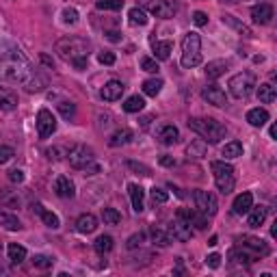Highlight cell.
I'll return each mask as SVG.
<instances>
[{
	"instance_id": "1",
	"label": "cell",
	"mask_w": 277,
	"mask_h": 277,
	"mask_svg": "<svg viewBox=\"0 0 277 277\" xmlns=\"http://www.w3.org/2000/svg\"><path fill=\"white\" fill-rule=\"evenodd\" d=\"M33 70L31 65L26 63V59L20 54V50H17L15 54H11V57H7L0 61V80H9V82H24L29 80L33 76Z\"/></svg>"
},
{
	"instance_id": "2",
	"label": "cell",
	"mask_w": 277,
	"mask_h": 277,
	"mask_svg": "<svg viewBox=\"0 0 277 277\" xmlns=\"http://www.w3.org/2000/svg\"><path fill=\"white\" fill-rule=\"evenodd\" d=\"M189 128L195 130L206 143H221L227 134V128L212 117H193L189 119Z\"/></svg>"
},
{
	"instance_id": "3",
	"label": "cell",
	"mask_w": 277,
	"mask_h": 277,
	"mask_svg": "<svg viewBox=\"0 0 277 277\" xmlns=\"http://www.w3.org/2000/svg\"><path fill=\"white\" fill-rule=\"evenodd\" d=\"M57 54L63 59V61H78V59H87L89 57V50H91V43L82 37H63V39L57 41L54 45Z\"/></svg>"
},
{
	"instance_id": "4",
	"label": "cell",
	"mask_w": 277,
	"mask_h": 277,
	"mask_svg": "<svg viewBox=\"0 0 277 277\" xmlns=\"http://www.w3.org/2000/svg\"><path fill=\"white\" fill-rule=\"evenodd\" d=\"M67 158H70V165L74 169L87 171V175L100 173V165H96V154L87 145H72L67 152Z\"/></svg>"
},
{
	"instance_id": "5",
	"label": "cell",
	"mask_w": 277,
	"mask_h": 277,
	"mask_svg": "<svg viewBox=\"0 0 277 277\" xmlns=\"http://www.w3.org/2000/svg\"><path fill=\"white\" fill-rule=\"evenodd\" d=\"M210 169H212V175H215L217 189L223 193V195H229V193L234 191V184H236L234 167L225 160H215V163H210Z\"/></svg>"
},
{
	"instance_id": "6",
	"label": "cell",
	"mask_w": 277,
	"mask_h": 277,
	"mask_svg": "<svg viewBox=\"0 0 277 277\" xmlns=\"http://www.w3.org/2000/svg\"><path fill=\"white\" fill-rule=\"evenodd\" d=\"M201 63V39L197 33H189L182 39V67H197Z\"/></svg>"
},
{
	"instance_id": "7",
	"label": "cell",
	"mask_w": 277,
	"mask_h": 277,
	"mask_svg": "<svg viewBox=\"0 0 277 277\" xmlns=\"http://www.w3.org/2000/svg\"><path fill=\"white\" fill-rule=\"evenodd\" d=\"M229 94H232L236 100H247L249 96L256 91L258 82H256V76L251 72H241L236 76L229 78Z\"/></svg>"
},
{
	"instance_id": "8",
	"label": "cell",
	"mask_w": 277,
	"mask_h": 277,
	"mask_svg": "<svg viewBox=\"0 0 277 277\" xmlns=\"http://www.w3.org/2000/svg\"><path fill=\"white\" fill-rule=\"evenodd\" d=\"M138 7L143 11H150L156 17H163V20H169L175 15V3L173 0H138Z\"/></svg>"
},
{
	"instance_id": "9",
	"label": "cell",
	"mask_w": 277,
	"mask_h": 277,
	"mask_svg": "<svg viewBox=\"0 0 277 277\" xmlns=\"http://www.w3.org/2000/svg\"><path fill=\"white\" fill-rule=\"evenodd\" d=\"M193 201H195V208L206 217L217 215L219 204H217V197L212 195L210 191H195L193 193Z\"/></svg>"
},
{
	"instance_id": "10",
	"label": "cell",
	"mask_w": 277,
	"mask_h": 277,
	"mask_svg": "<svg viewBox=\"0 0 277 277\" xmlns=\"http://www.w3.org/2000/svg\"><path fill=\"white\" fill-rule=\"evenodd\" d=\"M57 130V119L50 113L48 108H41L37 113V132H39V138H48Z\"/></svg>"
},
{
	"instance_id": "11",
	"label": "cell",
	"mask_w": 277,
	"mask_h": 277,
	"mask_svg": "<svg viewBox=\"0 0 277 277\" xmlns=\"http://www.w3.org/2000/svg\"><path fill=\"white\" fill-rule=\"evenodd\" d=\"M169 236L175 238V241H180V243H189L193 238V227L187 219L178 215L173 219V223L169 225Z\"/></svg>"
},
{
	"instance_id": "12",
	"label": "cell",
	"mask_w": 277,
	"mask_h": 277,
	"mask_svg": "<svg viewBox=\"0 0 277 277\" xmlns=\"http://www.w3.org/2000/svg\"><path fill=\"white\" fill-rule=\"evenodd\" d=\"M238 243H241V247L247 253H251L253 258L269 256V245H266L264 241H260V238H256V236H243V238H238Z\"/></svg>"
},
{
	"instance_id": "13",
	"label": "cell",
	"mask_w": 277,
	"mask_h": 277,
	"mask_svg": "<svg viewBox=\"0 0 277 277\" xmlns=\"http://www.w3.org/2000/svg\"><path fill=\"white\" fill-rule=\"evenodd\" d=\"M201 98H204L208 104L219 106V108H223V106L227 104L225 91L221 89V87H217V85H208V87H204V91H201Z\"/></svg>"
},
{
	"instance_id": "14",
	"label": "cell",
	"mask_w": 277,
	"mask_h": 277,
	"mask_svg": "<svg viewBox=\"0 0 277 277\" xmlns=\"http://www.w3.org/2000/svg\"><path fill=\"white\" fill-rule=\"evenodd\" d=\"M124 82H119V80H108L106 85L102 87V91H100V98L104 100V102H115V100H119L124 96Z\"/></svg>"
},
{
	"instance_id": "15",
	"label": "cell",
	"mask_w": 277,
	"mask_h": 277,
	"mask_svg": "<svg viewBox=\"0 0 277 277\" xmlns=\"http://www.w3.org/2000/svg\"><path fill=\"white\" fill-rule=\"evenodd\" d=\"M54 191H57V195L61 199H72L76 195V187H74V182L65 175H59L57 182H54Z\"/></svg>"
},
{
	"instance_id": "16",
	"label": "cell",
	"mask_w": 277,
	"mask_h": 277,
	"mask_svg": "<svg viewBox=\"0 0 277 277\" xmlns=\"http://www.w3.org/2000/svg\"><path fill=\"white\" fill-rule=\"evenodd\" d=\"M156 138H158L163 145H173V143L180 138V132H178V128H175L173 124H165V126L158 128V132H156Z\"/></svg>"
},
{
	"instance_id": "17",
	"label": "cell",
	"mask_w": 277,
	"mask_h": 277,
	"mask_svg": "<svg viewBox=\"0 0 277 277\" xmlns=\"http://www.w3.org/2000/svg\"><path fill=\"white\" fill-rule=\"evenodd\" d=\"M251 17H253V22L256 24H271L273 20V7L271 5H256L251 9Z\"/></svg>"
},
{
	"instance_id": "18",
	"label": "cell",
	"mask_w": 277,
	"mask_h": 277,
	"mask_svg": "<svg viewBox=\"0 0 277 277\" xmlns=\"http://www.w3.org/2000/svg\"><path fill=\"white\" fill-rule=\"evenodd\" d=\"M17 108V96L15 91L7 89V87H0V110H15Z\"/></svg>"
},
{
	"instance_id": "19",
	"label": "cell",
	"mask_w": 277,
	"mask_h": 277,
	"mask_svg": "<svg viewBox=\"0 0 277 277\" xmlns=\"http://www.w3.org/2000/svg\"><path fill=\"white\" fill-rule=\"evenodd\" d=\"M128 193H130V201H132V210L134 212H143L145 204H143V199H145V193L143 189L138 187V184H128Z\"/></svg>"
},
{
	"instance_id": "20",
	"label": "cell",
	"mask_w": 277,
	"mask_h": 277,
	"mask_svg": "<svg viewBox=\"0 0 277 277\" xmlns=\"http://www.w3.org/2000/svg\"><path fill=\"white\" fill-rule=\"evenodd\" d=\"M251 206H253V195L251 193H241V195H236L234 204H232L234 215H247Z\"/></svg>"
},
{
	"instance_id": "21",
	"label": "cell",
	"mask_w": 277,
	"mask_h": 277,
	"mask_svg": "<svg viewBox=\"0 0 277 277\" xmlns=\"http://www.w3.org/2000/svg\"><path fill=\"white\" fill-rule=\"evenodd\" d=\"M76 229L80 234H91V232H96L98 229V219L94 215H80L78 221H76Z\"/></svg>"
},
{
	"instance_id": "22",
	"label": "cell",
	"mask_w": 277,
	"mask_h": 277,
	"mask_svg": "<svg viewBox=\"0 0 277 277\" xmlns=\"http://www.w3.org/2000/svg\"><path fill=\"white\" fill-rule=\"evenodd\" d=\"M247 122L253 128H262L266 122H269V110L266 108H251L247 113Z\"/></svg>"
},
{
	"instance_id": "23",
	"label": "cell",
	"mask_w": 277,
	"mask_h": 277,
	"mask_svg": "<svg viewBox=\"0 0 277 277\" xmlns=\"http://www.w3.org/2000/svg\"><path fill=\"white\" fill-rule=\"evenodd\" d=\"M132 130H128V128H122V130H117V132H113L110 134V138H108V145L110 147H122V145H128L132 141Z\"/></svg>"
},
{
	"instance_id": "24",
	"label": "cell",
	"mask_w": 277,
	"mask_h": 277,
	"mask_svg": "<svg viewBox=\"0 0 277 277\" xmlns=\"http://www.w3.org/2000/svg\"><path fill=\"white\" fill-rule=\"evenodd\" d=\"M152 48H154V57L158 61H167L171 57V50H173V43L171 41H154L152 39Z\"/></svg>"
},
{
	"instance_id": "25",
	"label": "cell",
	"mask_w": 277,
	"mask_h": 277,
	"mask_svg": "<svg viewBox=\"0 0 277 277\" xmlns=\"http://www.w3.org/2000/svg\"><path fill=\"white\" fill-rule=\"evenodd\" d=\"M227 70V61H210L206 65V76L208 80H217L219 76H223Z\"/></svg>"
},
{
	"instance_id": "26",
	"label": "cell",
	"mask_w": 277,
	"mask_h": 277,
	"mask_svg": "<svg viewBox=\"0 0 277 277\" xmlns=\"http://www.w3.org/2000/svg\"><path fill=\"white\" fill-rule=\"evenodd\" d=\"M206 152H208V143L204 141V138H197V141H193V143L187 147L189 158H204Z\"/></svg>"
},
{
	"instance_id": "27",
	"label": "cell",
	"mask_w": 277,
	"mask_h": 277,
	"mask_svg": "<svg viewBox=\"0 0 277 277\" xmlns=\"http://www.w3.org/2000/svg\"><path fill=\"white\" fill-rule=\"evenodd\" d=\"M0 225H3L5 229H9V232H17V229H22L20 219H17L15 215H11V212H0Z\"/></svg>"
},
{
	"instance_id": "28",
	"label": "cell",
	"mask_w": 277,
	"mask_h": 277,
	"mask_svg": "<svg viewBox=\"0 0 277 277\" xmlns=\"http://www.w3.org/2000/svg\"><path fill=\"white\" fill-rule=\"evenodd\" d=\"M258 98H260L262 104H271V102H275L277 91H275V87L271 85V82H264V85L258 87Z\"/></svg>"
},
{
	"instance_id": "29",
	"label": "cell",
	"mask_w": 277,
	"mask_h": 277,
	"mask_svg": "<svg viewBox=\"0 0 277 277\" xmlns=\"http://www.w3.org/2000/svg\"><path fill=\"white\" fill-rule=\"evenodd\" d=\"M223 24L232 26V29H234V31H238L243 37H251V29H249L247 24H243L241 20H236V17H234L232 13H225V15H223Z\"/></svg>"
},
{
	"instance_id": "30",
	"label": "cell",
	"mask_w": 277,
	"mask_h": 277,
	"mask_svg": "<svg viewBox=\"0 0 277 277\" xmlns=\"http://www.w3.org/2000/svg\"><path fill=\"white\" fill-rule=\"evenodd\" d=\"M0 201L7 206V208H17L22 204L20 195H17V191H9V189H3L0 191Z\"/></svg>"
},
{
	"instance_id": "31",
	"label": "cell",
	"mask_w": 277,
	"mask_h": 277,
	"mask_svg": "<svg viewBox=\"0 0 277 277\" xmlns=\"http://www.w3.org/2000/svg\"><path fill=\"white\" fill-rule=\"evenodd\" d=\"M266 219V208L264 206H258V208H249V225L251 227H260Z\"/></svg>"
},
{
	"instance_id": "32",
	"label": "cell",
	"mask_w": 277,
	"mask_h": 277,
	"mask_svg": "<svg viewBox=\"0 0 277 277\" xmlns=\"http://www.w3.org/2000/svg\"><path fill=\"white\" fill-rule=\"evenodd\" d=\"M7 253H9V260H11L13 264H20L26 260V249L22 245H17V243H11L7 249Z\"/></svg>"
},
{
	"instance_id": "33",
	"label": "cell",
	"mask_w": 277,
	"mask_h": 277,
	"mask_svg": "<svg viewBox=\"0 0 277 277\" xmlns=\"http://www.w3.org/2000/svg\"><path fill=\"white\" fill-rule=\"evenodd\" d=\"M221 154H223V158H238V156H243V143L238 141H229L223 145V150H221Z\"/></svg>"
},
{
	"instance_id": "34",
	"label": "cell",
	"mask_w": 277,
	"mask_h": 277,
	"mask_svg": "<svg viewBox=\"0 0 277 277\" xmlns=\"http://www.w3.org/2000/svg\"><path fill=\"white\" fill-rule=\"evenodd\" d=\"M113 236H108V234H104V236H98L96 238V243H94V249L100 253V256H104V253H108L110 249H113Z\"/></svg>"
},
{
	"instance_id": "35",
	"label": "cell",
	"mask_w": 277,
	"mask_h": 277,
	"mask_svg": "<svg viewBox=\"0 0 277 277\" xmlns=\"http://www.w3.org/2000/svg\"><path fill=\"white\" fill-rule=\"evenodd\" d=\"M165 82L160 78H150V80H145L143 82V94L145 96H150V98H156L160 94V89H163Z\"/></svg>"
},
{
	"instance_id": "36",
	"label": "cell",
	"mask_w": 277,
	"mask_h": 277,
	"mask_svg": "<svg viewBox=\"0 0 277 277\" xmlns=\"http://www.w3.org/2000/svg\"><path fill=\"white\" fill-rule=\"evenodd\" d=\"M128 22H130L132 26H145L147 24V15L141 7H134L128 11Z\"/></svg>"
},
{
	"instance_id": "37",
	"label": "cell",
	"mask_w": 277,
	"mask_h": 277,
	"mask_svg": "<svg viewBox=\"0 0 277 277\" xmlns=\"http://www.w3.org/2000/svg\"><path fill=\"white\" fill-rule=\"evenodd\" d=\"M229 260H234L236 264H249V262H253L256 258L251 253H247L243 247H238V249H232V251H229Z\"/></svg>"
},
{
	"instance_id": "38",
	"label": "cell",
	"mask_w": 277,
	"mask_h": 277,
	"mask_svg": "<svg viewBox=\"0 0 277 277\" xmlns=\"http://www.w3.org/2000/svg\"><path fill=\"white\" fill-rule=\"evenodd\" d=\"M24 87H26V91H29V94H37V91H41V89L45 87V78L39 76V74H33V76L24 82Z\"/></svg>"
},
{
	"instance_id": "39",
	"label": "cell",
	"mask_w": 277,
	"mask_h": 277,
	"mask_svg": "<svg viewBox=\"0 0 277 277\" xmlns=\"http://www.w3.org/2000/svg\"><path fill=\"white\" fill-rule=\"evenodd\" d=\"M143 106H145V100L141 96H130L124 102V110H126V113H138V110H143Z\"/></svg>"
},
{
	"instance_id": "40",
	"label": "cell",
	"mask_w": 277,
	"mask_h": 277,
	"mask_svg": "<svg viewBox=\"0 0 277 277\" xmlns=\"http://www.w3.org/2000/svg\"><path fill=\"white\" fill-rule=\"evenodd\" d=\"M152 241H154V245H158V247H167L169 243H171V236L169 234H165L160 227H152Z\"/></svg>"
},
{
	"instance_id": "41",
	"label": "cell",
	"mask_w": 277,
	"mask_h": 277,
	"mask_svg": "<svg viewBox=\"0 0 277 277\" xmlns=\"http://www.w3.org/2000/svg\"><path fill=\"white\" fill-rule=\"evenodd\" d=\"M96 7L100 11H119L124 7V0H98Z\"/></svg>"
},
{
	"instance_id": "42",
	"label": "cell",
	"mask_w": 277,
	"mask_h": 277,
	"mask_svg": "<svg viewBox=\"0 0 277 277\" xmlns=\"http://www.w3.org/2000/svg\"><path fill=\"white\" fill-rule=\"evenodd\" d=\"M102 219H104V223H108V225H117L119 221H122V215H119L115 208H104L102 210Z\"/></svg>"
},
{
	"instance_id": "43",
	"label": "cell",
	"mask_w": 277,
	"mask_h": 277,
	"mask_svg": "<svg viewBox=\"0 0 277 277\" xmlns=\"http://www.w3.org/2000/svg\"><path fill=\"white\" fill-rule=\"evenodd\" d=\"M41 221H43V223L45 225H48V227H52V229H57L59 227V217L57 215H54V212H50V210H41Z\"/></svg>"
},
{
	"instance_id": "44",
	"label": "cell",
	"mask_w": 277,
	"mask_h": 277,
	"mask_svg": "<svg viewBox=\"0 0 277 277\" xmlns=\"http://www.w3.org/2000/svg\"><path fill=\"white\" fill-rule=\"evenodd\" d=\"M167 199H169V193L167 191H163V189H152V201L154 204H167Z\"/></svg>"
},
{
	"instance_id": "45",
	"label": "cell",
	"mask_w": 277,
	"mask_h": 277,
	"mask_svg": "<svg viewBox=\"0 0 277 277\" xmlns=\"http://www.w3.org/2000/svg\"><path fill=\"white\" fill-rule=\"evenodd\" d=\"M61 17H63V22L65 24H76L78 22V11L76 9H63V13H61Z\"/></svg>"
},
{
	"instance_id": "46",
	"label": "cell",
	"mask_w": 277,
	"mask_h": 277,
	"mask_svg": "<svg viewBox=\"0 0 277 277\" xmlns=\"http://www.w3.org/2000/svg\"><path fill=\"white\" fill-rule=\"evenodd\" d=\"M52 258H48V256H35L33 258V264L37 266V269H50L52 266Z\"/></svg>"
},
{
	"instance_id": "47",
	"label": "cell",
	"mask_w": 277,
	"mask_h": 277,
	"mask_svg": "<svg viewBox=\"0 0 277 277\" xmlns=\"http://www.w3.org/2000/svg\"><path fill=\"white\" fill-rule=\"evenodd\" d=\"M141 70L150 72V74H156V72H158V63H156L154 59H150V57H143L141 59Z\"/></svg>"
},
{
	"instance_id": "48",
	"label": "cell",
	"mask_w": 277,
	"mask_h": 277,
	"mask_svg": "<svg viewBox=\"0 0 277 277\" xmlns=\"http://www.w3.org/2000/svg\"><path fill=\"white\" fill-rule=\"evenodd\" d=\"M59 110H61V115L65 117V119H72L74 115H76V106H74L72 102H61V104H59Z\"/></svg>"
},
{
	"instance_id": "49",
	"label": "cell",
	"mask_w": 277,
	"mask_h": 277,
	"mask_svg": "<svg viewBox=\"0 0 277 277\" xmlns=\"http://www.w3.org/2000/svg\"><path fill=\"white\" fill-rule=\"evenodd\" d=\"M143 241H145V234H143V232H138V234H132L130 238H128L126 247H128V249H136V247H141V245H143Z\"/></svg>"
},
{
	"instance_id": "50",
	"label": "cell",
	"mask_w": 277,
	"mask_h": 277,
	"mask_svg": "<svg viewBox=\"0 0 277 277\" xmlns=\"http://www.w3.org/2000/svg\"><path fill=\"white\" fill-rule=\"evenodd\" d=\"M15 156V152H13V147H9V145H0V165H5V163H9Z\"/></svg>"
},
{
	"instance_id": "51",
	"label": "cell",
	"mask_w": 277,
	"mask_h": 277,
	"mask_svg": "<svg viewBox=\"0 0 277 277\" xmlns=\"http://www.w3.org/2000/svg\"><path fill=\"white\" fill-rule=\"evenodd\" d=\"M45 156H48V160L59 163L63 158V150L61 147H48V150H45Z\"/></svg>"
},
{
	"instance_id": "52",
	"label": "cell",
	"mask_w": 277,
	"mask_h": 277,
	"mask_svg": "<svg viewBox=\"0 0 277 277\" xmlns=\"http://www.w3.org/2000/svg\"><path fill=\"white\" fill-rule=\"evenodd\" d=\"M126 165H128V167H130L132 171H141V175H152V171H150V167H145V165H141V163H134V160H128Z\"/></svg>"
},
{
	"instance_id": "53",
	"label": "cell",
	"mask_w": 277,
	"mask_h": 277,
	"mask_svg": "<svg viewBox=\"0 0 277 277\" xmlns=\"http://www.w3.org/2000/svg\"><path fill=\"white\" fill-rule=\"evenodd\" d=\"M98 61L102 63V65H113V63H115V54L113 52H100L98 54Z\"/></svg>"
},
{
	"instance_id": "54",
	"label": "cell",
	"mask_w": 277,
	"mask_h": 277,
	"mask_svg": "<svg viewBox=\"0 0 277 277\" xmlns=\"http://www.w3.org/2000/svg\"><path fill=\"white\" fill-rule=\"evenodd\" d=\"M193 22H195V26H206L208 24V15L204 11H195L193 13Z\"/></svg>"
},
{
	"instance_id": "55",
	"label": "cell",
	"mask_w": 277,
	"mask_h": 277,
	"mask_svg": "<svg viewBox=\"0 0 277 277\" xmlns=\"http://www.w3.org/2000/svg\"><path fill=\"white\" fill-rule=\"evenodd\" d=\"M9 180H11L13 184L24 182V171L22 169H11V171H9Z\"/></svg>"
},
{
	"instance_id": "56",
	"label": "cell",
	"mask_w": 277,
	"mask_h": 277,
	"mask_svg": "<svg viewBox=\"0 0 277 277\" xmlns=\"http://www.w3.org/2000/svg\"><path fill=\"white\" fill-rule=\"evenodd\" d=\"M206 264L210 266V269H219V266H221V256L219 253H210L206 258Z\"/></svg>"
},
{
	"instance_id": "57",
	"label": "cell",
	"mask_w": 277,
	"mask_h": 277,
	"mask_svg": "<svg viewBox=\"0 0 277 277\" xmlns=\"http://www.w3.org/2000/svg\"><path fill=\"white\" fill-rule=\"evenodd\" d=\"M160 165H163V167H173V165H175L173 156H167V154L160 156Z\"/></svg>"
},
{
	"instance_id": "58",
	"label": "cell",
	"mask_w": 277,
	"mask_h": 277,
	"mask_svg": "<svg viewBox=\"0 0 277 277\" xmlns=\"http://www.w3.org/2000/svg\"><path fill=\"white\" fill-rule=\"evenodd\" d=\"M104 35H106V39H108V41H119V39H122L117 31H106Z\"/></svg>"
},
{
	"instance_id": "59",
	"label": "cell",
	"mask_w": 277,
	"mask_h": 277,
	"mask_svg": "<svg viewBox=\"0 0 277 277\" xmlns=\"http://www.w3.org/2000/svg\"><path fill=\"white\" fill-rule=\"evenodd\" d=\"M74 65H76L78 70H85V67H87V59H78V61H74Z\"/></svg>"
},
{
	"instance_id": "60",
	"label": "cell",
	"mask_w": 277,
	"mask_h": 277,
	"mask_svg": "<svg viewBox=\"0 0 277 277\" xmlns=\"http://www.w3.org/2000/svg\"><path fill=\"white\" fill-rule=\"evenodd\" d=\"M217 243H219V238H217V236H210V243H208V245H210V247H215Z\"/></svg>"
},
{
	"instance_id": "61",
	"label": "cell",
	"mask_w": 277,
	"mask_h": 277,
	"mask_svg": "<svg viewBox=\"0 0 277 277\" xmlns=\"http://www.w3.org/2000/svg\"><path fill=\"white\" fill-rule=\"evenodd\" d=\"M277 136V126H271V138Z\"/></svg>"
},
{
	"instance_id": "62",
	"label": "cell",
	"mask_w": 277,
	"mask_h": 277,
	"mask_svg": "<svg viewBox=\"0 0 277 277\" xmlns=\"http://www.w3.org/2000/svg\"><path fill=\"white\" fill-rule=\"evenodd\" d=\"M223 3H234V0H223Z\"/></svg>"
}]
</instances>
